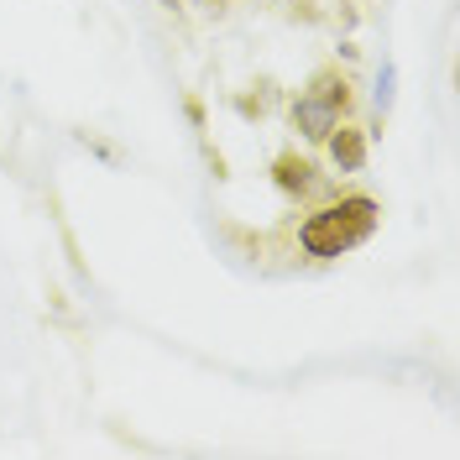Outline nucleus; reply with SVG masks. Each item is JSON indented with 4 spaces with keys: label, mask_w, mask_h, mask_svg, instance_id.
I'll list each match as a JSON object with an SVG mask.
<instances>
[{
    "label": "nucleus",
    "mask_w": 460,
    "mask_h": 460,
    "mask_svg": "<svg viewBox=\"0 0 460 460\" xmlns=\"http://www.w3.org/2000/svg\"><path fill=\"white\" fill-rule=\"evenodd\" d=\"M372 230H376V199H367V194H350V199H341V204H324V209H314V215L304 220V230H298V246H304L309 257L330 261V257L356 252Z\"/></svg>",
    "instance_id": "nucleus-1"
},
{
    "label": "nucleus",
    "mask_w": 460,
    "mask_h": 460,
    "mask_svg": "<svg viewBox=\"0 0 460 460\" xmlns=\"http://www.w3.org/2000/svg\"><path fill=\"white\" fill-rule=\"evenodd\" d=\"M345 105H350V94H345V79L324 68V74H314L309 94H298V105H293V126H298L309 142H324V137L341 126Z\"/></svg>",
    "instance_id": "nucleus-2"
},
{
    "label": "nucleus",
    "mask_w": 460,
    "mask_h": 460,
    "mask_svg": "<svg viewBox=\"0 0 460 460\" xmlns=\"http://www.w3.org/2000/svg\"><path fill=\"white\" fill-rule=\"evenodd\" d=\"M324 142H330V163H335L341 172H356L361 163H367V137H361L356 126H335Z\"/></svg>",
    "instance_id": "nucleus-3"
},
{
    "label": "nucleus",
    "mask_w": 460,
    "mask_h": 460,
    "mask_svg": "<svg viewBox=\"0 0 460 460\" xmlns=\"http://www.w3.org/2000/svg\"><path fill=\"white\" fill-rule=\"evenodd\" d=\"M272 172H278V189H283V194H309V189H314V163H309V157L283 152V157L272 163Z\"/></svg>",
    "instance_id": "nucleus-4"
}]
</instances>
